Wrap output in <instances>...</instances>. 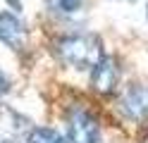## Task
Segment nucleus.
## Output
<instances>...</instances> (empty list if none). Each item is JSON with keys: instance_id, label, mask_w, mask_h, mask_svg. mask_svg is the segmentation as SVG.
<instances>
[{"instance_id": "1", "label": "nucleus", "mask_w": 148, "mask_h": 143, "mask_svg": "<svg viewBox=\"0 0 148 143\" xmlns=\"http://www.w3.org/2000/svg\"><path fill=\"white\" fill-rule=\"evenodd\" d=\"M55 57L69 69L77 72H91L93 64L105 55L103 38L91 31H69L60 34L53 43Z\"/></svg>"}, {"instance_id": "2", "label": "nucleus", "mask_w": 148, "mask_h": 143, "mask_svg": "<svg viewBox=\"0 0 148 143\" xmlns=\"http://www.w3.org/2000/svg\"><path fill=\"white\" fill-rule=\"evenodd\" d=\"M67 143H100V119L86 103H72L62 114Z\"/></svg>"}, {"instance_id": "3", "label": "nucleus", "mask_w": 148, "mask_h": 143, "mask_svg": "<svg viewBox=\"0 0 148 143\" xmlns=\"http://www.w3.org/2000/svg\"><path fill=\"white\" fill-rule=\"evenodd\" d=\"M117 112L132 124H148V86L127 83L115 100Z\"/></svg>"}, {"instance_id": "4", "label": "nucleus", "mask_w": 148, "mask_h": 143, "mask_svg": "<svg viewBox=\"0 0 148 143\" xmlns=\"http://www.w3.org/2000/svg\"><path fill=\"white\" fill-rule=\"evenodd\" d=\"M119 79H122V67L115 55H103L88 72V88L100 98H110L119 88Z\"/></svg>"}, {"instance_id": "5", "label": "nucleus", "mask_w": 148, "mask_h": 143, "mask_svg": "<svg viewBox=\"0 0 148 143\" xmlns=\"http://www.w3.org/2000/svg\"><path fill=\"white\" fill-rule=\"evenodd\" d=\"M0 43L12 53H24L29 45V26L12 10H0Z\"/></svg>"}, {"instance_id": "6", "label": "nucleus", "mask_w": 148, "mask_h": 143, "mask_svg": "<svg viewBox=\"0 0 148 143\" xmlns=\"http://www.w3.org/2000/svg\"><path fill=\"white\" fill-rule=\"evenodd\" d=\"M24 143H67L64 141V133H60L58 129L53 127H41V124H36V127H29L24 131Z\"/></svg>"}, {"instance_id": "7", "label": "nucleus", "mask_w": 148, "mask_h": 143, "mask_svg": "<svg viewBox=\"0 0 148 143\" xmlns=\"http://www.w3.org/2000/svg\"><path fill=\"white\" fill-rule=\"evenodd\" d=\"M84 3L86 0H48V5L53 12H58L62 17H69V14H77L84 10Z\"/></svg>"}, {"instance_id": "8", "label": "nucleus", "mask_w": 148, "mask_h": 143, "mask_svg": "<svg viewBox=\"0 0 148 143\" xmlns=\"http://www.w3.org/2000/svg\"><path fill=\"white\" fill-rule=\"evenodd\" d=\"M10 91H12V79H10V74L0 67V98H3V95H7Z\"/></svg>"}, {"instance_id": "9", "label": "nucleus", "mask_w": 148, "mask_h": 143, "mask_svg": "<svg viewBox=\"0 0 148 143\" xmlns=\"http://www.w3.org/2000/svg\"><path fill=\"white\" fill-rule=\"evenodd\" d=\"M5 3L10 5V10H12V12H17V14L22 12V3H19V0H5Z\"/></svg>"}, {"instance_id": "10", "label": "nucleus", "mask_w": 148, "mask_h": 143, "mask_svg": "<svg viewBox=\"0 0 148 143\" xmlns=\"http://www.w3.org/2000/svg\"><path fill=\"white\" fill-rule=\"evenodd\" d=\"M146 19H148V5H146Z\"/></svg>"}, {"instance_id": "11", "label": "nucleus", "mask_w": 148, "mask_h": 143, "mask_svg": "<svg viewBox=\"0 0 148 143\" xmlns=\"http://www.w3.org/2000/svg\"><path fill=\"white\" fill-rule=\"evenodd\" d=\"M0 114H3V103H0Z\"/></svg>"}]
</instances>
